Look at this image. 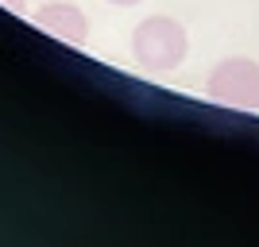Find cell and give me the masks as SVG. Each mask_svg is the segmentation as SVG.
<instances>
[{"label": "cell", "instance_id": "obj_1", "mask_svg": "<svg viewBox=\"0 0 259 247\" xmlns=\"http://www.w3.org/2000/svg\"><path fill=\"white\" fill-rule=\"evenodd\" d=\"M186 51H190V35L174 16H147L132 31V62L151 77L174 74L186 62Z\"/></svg>", "mask_w": 259, "mask_h": 247}, {"label": "cell", "instance_id": "obj_2", "mask_svg": "<svg viewBox=\"0 0 259 247\" xmlns=\"http://www.w3.org/2000/svg\"><path fill=\"white\" fill-rule=\"evenodd\" d=\"M209 101L240 112H259V62L244 54H228L209 70L205 77Z\"/></svg>", "mask_w": 259, "mask_h": 247}, {"label": "cell", "instance_id": "obj_3", "mask_svg": "<svg viewBox=\"0 0 259 247\" xmlns=\"http://www.w3.org/2000/svg\"><path fill=\"white\" fill-rule=\"evenodd\" d=\"M31 23L58 43H70V46L89 43V16L70 0H43V8L31 12Z\"/></svg>", "mask_w": 259, "mask_h": 247}, {"label": "cell", "instance_id": "obj_4", "mask_svg": "<svg viewBox=\"0 0 259 247\" xmlns=\"http://www.w3.org/2000/svg\"><path fill=\"white\" fill-rule=\"evenodd\" d=\"M0 4H4L8 12H16V16H23V12H27V4H23V0H0Z\"/></svg>", "mask_w": 259, "mask_h": 247}, {"label": "cell", "instance_id": "obj_5", "mask_svg": "<svg viewBox=\"0 0 259 247\" xmlns=\"http://www.w3.org/2000/svg\"><path fill=\"white\" fill-rule=\"evenodd\" d=\"M108 4H116V8H132V4H140V0H108Z\"/></svg>", "mask_w": 259, "mask_h": 247}]
</instances>
